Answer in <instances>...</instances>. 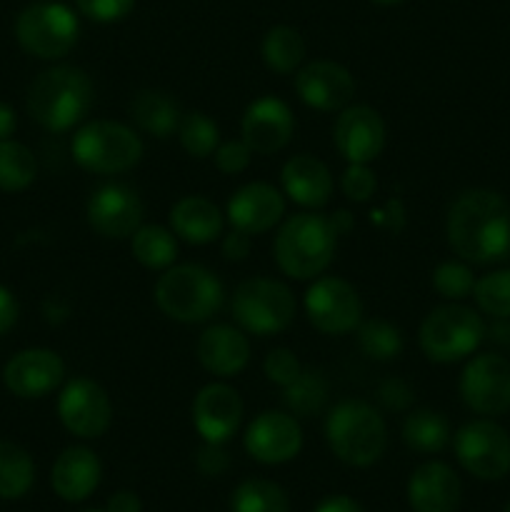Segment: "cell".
Masks as SVG:
<instances>
[{"label":"cell","instance_id":"11","mask_svg":"<svg viewBox=\"0 0 510 512\" xmlns=\"http://www.w3.org/2000/svg\"><path fill=\"white\" fill-rule=\"evenodd\" d=\"M455 458L478 480L510 473V435L493 420H473L455 433Z\"/></svg>","mask_w":510,"mask_h":512},{"label":"cell","instance_id":"52","mask_svg":"<svg viewBox=\"0 0 510 512\" xmlns=\"http://www.w3.org/2000/svg\"><path fill=\"white\" fill-rule=\"evenodd\" d=\"M505 512H510V505H508V508H505Z\"/></svg>","mask_w":510,"mask_h":512},{"label":"cell","instance_id":"47","mask_svg":"<svg viewBox=\"0 0 510 512\" xmlns=\"http://www.w3.org/2000/svg\"><path fill=\"white\" fill-rule=\"evenodd\" d=\"M105 512H143V503H140L138 495L130 493V490H120V493L110 495Z\"/></svg>","mask_w":510,"mask_h":512},{"label":"cell","instance_id":"23","mask_svg":"<svg viewBox=\"0 0 510 512\" xmlns=\"http://www.w3.org/2000/svg\"><path fill=\"white\" fill-rule=\"evenodd\" d=\"M463 485L450 465L423 463L408 480V503L415 512H455Z\"/></svg>","mask_w":510,"mask_h":512},{"label":"cell","instance_id":"26","mask_svg":"<svg viewBox=\"0 0 510 512\" xmlns=\"http://www.w3.org/2000/svg\"><path fill=\"white\" fill-rule=\"evenodd\" d=\"M225 215L203 195H185L170 208V230L190 245H208L223 235Z\"/></svg>","mask_w":510,"mask_h":512},{"label":"cell","instance_id":"9","mask_svg":"<svg viewBox=\"0 0 510 512\" xmlns=\"http://www.w3.org/2000/svg\"><path fill=\"white\" fill-rule=\"evenodd\" d=\"M233 318L245 333L268 338L293 323L295 298L280 280L248 278L235 288Z\"/></svg>","mask_w":510,"mask_h":512},{"label":"cell","instance_id":"40","mask_svg":"<svg viewBox=\"0 0 510 512\" xmlns=\"http://www.w3.org/2000/svg\"><path fill=\"white\" fill-rule=\"evenodd\" d=\"M340 188H343L345 198L355 200V203H365L375 195V188H378V180H375V173L363 163H348L345 168L343 180H340Z\"/></svg>","mask_w":510,"mask_h":512},{"label":"cell","instance_id":"1","mask_svg":"<svg viewBox=\"0 0 510 512\" xmlns=\"http://www.w3.org/2000/svg\"><path fill=\"white\" fill-rule=\"evenodd\" d=\"M445 230L463 260L498 263L510 255V203L493 190H468L450 205Z\"/></svg>","mask_w":510,"mask_h":512},{"label":"cell","instance_id":"32","mask_svg":"<svg viewBox=\"0 0 510 512\" xmlns=\"http://www.w3.org/2000/svg\"><path fill=\"white\" fill-rule=\"evenodd\" d=\"M38 175V160L28 145L18 140H0V190L18 193L25 190Z\"/></svg>","mask_w":510,"mask_h":512},{"label":"cell","instance_id":"41","mask_svg":"<svg viewBox=\"0 0 510 512\" xmlns=\"http://www.w3.org/2000/svg\"><path fill=\"white\" fill-rule=\"evenodd\" d=\"M250 158H253V150H250V145L245 143L243 138L225 140V143H220L213 153L215 168H218L223 175L243 173V170L250 165Z\"/></svg>","mask_w":510,"mask_h":512},{"label":"cell","instance_id":"25","mask_svg":"<svg viewBox=\"0 0 510 512\" xmlns=\"http://www.w3.org/2000/svg\"><path fill=\"white\" fill-rule=\"evenodd\" d=\"M280 185L293 203L303 208H323L333 195V175L323 160L308 153L293 155L280 170Z\"/></svg>","mask_w":510,"mask_h":512},{"label":"cell","instance_id":"10","mask_svg":"<svg viewBox=\"0 0 510 512\" xmlns=\"http://www.w3.org/2000/svg\"><path fill=\"white\" fill-rule=\"evenodd\" d=\"M305 315L320 333L345 335L363 320V300L348 280L318 275L305 293Z\"/></svg>","mask_w":510,"mask_h":512},{"label":"cell","instance_id":"27","mask_svg":"<svg viewBox=\"0 0 510 512\" xmlns=\"http://www.w3.org/2000/svg\"><path fill=\"white\" fill-rule=\"evenodd\" d=\"M130 118L143 133L165 140L178 133L183 110L163 90H140L130 103Z\"/></svg>","mask_w":510,"mask_h":512},{"label":"cell","instance_id":"46","mask_svg":"<svg viewBox=\"0 0 510 512\" xmlns=\"http://www.w3.org/2000/svg\"><path fill=\"white\" fill-rule=\"evenodd\" d=\"M15 320H18V300L13 298L8 288L0 285V335L8 333L15 325Z\"/></svg>","mask_w":510,"mask_h":512},{"label":"cell","instance_id":"17","mask_svg":"<svg viewBox=\"0 0 510 512\" xmlns=\"http://www.w3.org/2000/svg\"><path fill=\"white\" fill-rule=\"evenodd\" d=\"M65 378V363L55 350L30 348L20 350L8 360L3 370L5 388L25 400L45 398L53 393Z\"/></svg>","mask_w":510,"mask_h":512},{"label":"cell","instance_id":"20","mask_svg":"<svg viewBox=\"0 0 510 512\" xmlns=\"http://www.w3.org/2000/svg\"><path fill=\"white\" fill-rule=\"evenodd\" d=\"M295 133L293 110L280 98L265 95L248 105L240 123V135L253 153L273 155L290 143Z\"/></svg>","mask_w":510,"mask_h":512},{"label":"cell","instance_id":"51","mask_svg":"<svg viewBox=\"0 0 510 512\" xmlns=\"http://www.w3.org/2000/svg\"><path fill=\"white\" fill-rule=\"evenodd\" d=\"M85 512H100V510H85Z\"/></svg>","mask_w":510,"mask_h":512},{"label":"cell","instance_id":"45","mask_svg":"<svg viewBox=\"0 0 510 512\" xmlns=\"http://www.w3.org/2000/svg\"><path fill=\"white\" fill-rule=\"evenodd\" d=\"M250 253V235L243 230H230L223 238V255L228 260H245Z\"/></svg>","mask_w":510,"mask_h":512},{"label":"cell","instance_id":"24","mask_svg":"<svg viewBox=\"0 0 510 512\" xmlns=\"http://www.w3.org/2000/svg\"><path fill=\"white\" fill-rule=\"evenodd\" d=\"M195 355L208 373L233 378L248 365L250 340L245 338V330L233 325H210L200 333Z\"/></svg>","mask_w":510,"mask_h":512},{"label":"cell","instance_id":"35","mask_svg":"<svg viewBox=\"0 0 510 512\" xmlns=\"http://www.w3.org/2000/svg\"><path fill=\"white\" fill-rule=\"evenodd\" d=\"M328 400V380L320 370H303L288 388H283V403L290 415L310 418L320 413Z\"/></svg>","mask_w":510,"mask_h":512},{"label":"cell","instance_id":"2","mask_svg":"<svg viewBox=\"0 0 510 512\" xmlns=\"http://www.w3.org/2000/svg\"><path fill=\"white\" fill-rule=\"evenodd\" d=\"M25 103L40 128L65 133L88 118L95 103L93 80L75 65H53L30 83Z\"/></svg>","mask_w":510,"mask_h":512},{"label":"cell","instance_id":"50","mask_svg":"<svg viewBox=\"0 0 510 512\" xmlns=\"http://www.w3.org/2000/svg\"><path fill=\"white\" fill-rule=\"evenodd\" d=\"M375 5H395V3H400V0H373Z\"/></svg>","mask_w":510,"mask_h":512},{"label":"cell","instance_id":"18","mask_svg":"<svg viewBox=\"0 0 510 512\" xmlns=\"http://www.w3.org/2000/svg\"><path fill=\"white\" fill-rule=\"evenodd\" d=\"M295 93L308 108L335 113L348 108L355 95V78L335 60H315L295 75Z\"/></svg>","mask_w":510,"mask_h":512},{"label":"cell","instance_id":"12","mask_svg":"<svg viewBox=\"0 0 510 512\" xmlns=\"http://www.w3.org/2000/svg\"><path fill=\"white\" fill-rule=\"evenodd\" d=\"M58 418L75 438H100L113 423V403L103 385L90 378H73L58 395Z\"/></svg>","mask_w":510,"mask_h":512},{"label":"cell","instance_id":"36","mask_svg":"<svg viewBox=\"0 0 510 512\" xmlns=\"http://www.w3.org/2000/svg\"><path fill=\"white\" fill-rule=\"evenodd\" d=\"M178 140L185 153L193 155V158H213L215 148L220 145V130L208 115L193 110V113H183V118H180Z\"/></svg>","mask_w":510,"mask_h":512},{"label":"cell","instance_id":"48","mask_svg":"<svg viewBox=\"0 0 510 512\" xmlns=\"http://www.w3.org/2000/svg\"><path fill=\"white\" fill-rule=\"evenodd\" d=\"M313 512H365L360 503H355L348 495H330Z\"/></svg>","mask_w":510,"mask_h":512},{"label":"cell","instance_id":"30","mask_svg":"<svg viewBox=\"0 0 510 512\" xmlns=\"http://www.w3.org/2000/svg\"><path fill=\"white\" fill-rule=\"evenodd\" d=\"M35 463L28 450L10 440H0V498L18 500L33 488Z\"/></svg>","mask_w":510,"mask_h":512},{"label":"cell","instance_id":"49","mask_svg":"<svg viewBox=\"0 0 510 512\" xmlns=\"http://www.w3.org/2000/svg\"><path fill=\"white\" fill-rule=\"evenodd\" d=\"M15 110L8 103H0V140H8L15 133Z\"/></svg>","mask_w":510,"mask_h":512},{"label":"cell","instance_id":"33","mask_svg":"<svg viewBox=\"0 0 510 512\" xmlns=\"http://www.w3.org/2000/svg\"><path fill=\"white\" fill-rule=\"evenodd\" d=\"M230 512H290V500L270 480H243L230 495Z\"/></svg>","mask_w":510,"mask_h":512},{"label":"cell","instance_id":"44","mask_svg":"<svg viewBox=\"0 0 510 512\" xmlns=\"http://www.w3.org/2000/svg\"><path fill=\"white\" fill-rule=\"evenodd\" d=\"M380 400H383L390 410H403L408 408L410 400H413V393H410V388L403 380H385V383L380 385Z\"/></svg>","mask_w":510,"mask_h":512},{"label":"cell","instance_id":"34","mask_svg":"<svg viewBox=\"0 0 510 512\" xmlns=\"http://www.w3.org/2000/svg\"><path fill=\"white\" fill-rule=\"evenodd\" d=\"M358 345L365 358L390 363L398 358L405 348L403 330L383 318H370L358 325Z\"/></svg>","mask_w":510,"mask_h":512},{"label":"cell","instance_id":"19","mask_svg":"<svg viewBox=\"0 0 510 512\" xmlns=\"http://www.w3.org/2000/svg\"><path fill=\"white\" fill-rule=\"evenodd\" d=\"M243 420V400L235 388L210 383L198 390L193 400V425L205 443H228Z\"/></svg>","mask_w":510,"mask_h":512},{"label":"cell","instance_id":"14","mask_svg":"<svg viewBox=\"0 0 510 512\" xmlns=\"http://www.w3.org/2000/svg\"><path fill=\"white\" fill-rule=\"evenodd\" d=\"M143 213L145 205L138 190L125 183L100 185L85 205L88 225L108 240L130 238L143 225Z\"/></svg>","mask_w":510,"mask_h":512},{"label":"cell","instance_id":"29","mask_svg":"<svg viewBox=\"0 0 510 512\" xmlns=\"http://www.w3.org/2000/svg\"><path fill=\"white\" fill-rule=\"evenodd\" d=\"M403 443L413 453L433 455L450 443V423L438 410H415L403 423Z\"/></svg>","mask_w":510,"mask_h":512},{"label":"cell","instance_id":"38","mask_svg":"<svg viewBox=\"0 0 510 512\" xmlns=\"http://www.w3.org/2000/svg\"><path fill=\"white\" fill-rule=\"evenodd\" d=\"M433 288L438 290L440 298L445 300H463L473 293L475 278L473 270L463 263H440L438 268L433 270Z\"/></svg>","mask_w":510,"mask_h":512},{"label":"cell","instance_id":"43","mask_svg":"<svg viewBox=\"0 0 510 512\" xmlns=\"http://www.w3.org/2000/svg\"><path fill=\"white\" fill-rule=\"evenodd\" d=\"M228 453L223 450V445L218 443H203V448L198 450V455H195V465H198V470L203 475H208V478H218V475H223L225 470H228Z\"/></svg>","mask_w":510,"mask_h":512},{"label":"cell","instance_id":"5","mask_svg":"<svg viewBox=\"0 0 510 512\" xmlns=\"http://www.w3.org/2000/svg\"><path fill=\"white\" fill-rule=\"evenodd\" d=\"M325 440L338 460L353 468L378 463L388 445L385 420L363 400H340L325 418Z\"/></svg>","mask_w":510,"mask_h":512},{"label":"cell","instance_id":"21","mask_svg":"<svg viewBox=\"0 0 510 512\" xmlns=\"http://www.w3.org/2000/svg\"><path fill=\"white\" fill-rule=\"evenodd\" d=\"M285 200L275 185L248 183L235 190L225 208V220L230 228L248 235H260L273 230L283 220Z\"/></svg>","mask_w":510,"mask_h":512},{"label":"cell","instance_id":"42","mask_svg":"<svg viewBox=\"0 0 510 512\" xmlns=\"http://www.w3.org/2000/svg\"><path fill=\"white\" fill-rule=\"evenodd\" d=\"M80 13L93 23H118L130 10L135 8V0H75Z\"/></svg>","mask_w":510,"mask_h":512},{"label":"cell","instance_id":"28","mask_svg":"<svg viewBox=\"0 0 510 512\" xmlns=\"http://www.w3.org/2000/svg\"><path fill=\"white\" fill-rule=\"evenodd\" d=\"M133 258L148 270H168L178 258V238L163 225H140L130 235Z\"/></svg>","mask_w":510,"mask_h":512},{"label":"cell","instance_id":"8","mask_svg":"<svg viewBox=\"0 0 510 512\" xmlns=\"http://www.w3.org/2000/svg\"><path fill=\"white\" fill-rule=\"evenodd\" d=\"M483 335V318L473 308L450 303L425 315L418 340L425 358L433 363H458L475 353V348L483 343Z\"/></svg>","mask_w":510,"mask_h":512},{"label":"cell","instance_id":"4","mask_svg":"<svg viewBox=\"0 0 510 512\" xmlns=\"http://www.w3.org/2000/svg\"><path fill=\"white\" fill-rule=\"evenodd\" d=\"M155 305L175 323H208L223 308L225 290L213 270L195 263L170 265L153 290Z\"/></svg>","mask_w":510,"mask_h":512},{"label":"cell","instance_id":"37","mask_svg":"<svg viewBox=\"0 0 510 512\" xmlns=\"http://www.w3.org/2000/svg\"><path fill=\"white\" fill-rule=\"evenodd\" d=\"M473 298L483 313L510 318V270H495L475 280Z\"/></svg>","mask_w":510,"mask_h":512},{"label":"cell","instance_id":"31","mask_svg":"<svg viewBox=\"0 0 510 512\" xmlns=\"http://www.w3.org/2000/svg\"><path fill=\"white\" fill-rule=\"evenodd\" d=\"M260 53H263L265 65L270 70L280 75H288L293 70L300 68L305 58V40L290 25H273V28L265 33L263 45H260Z\"/></svg>","mask_w":510,"mask_h":512},{"label":"cell","instance_id":"15","mask_svg":"<svg viewBox=\"0 0 510 512\" xmlns=\"http://www.w3.org/2000/svg\"><path fill=\"white\" fill-rule=\"evenodd\" d=\"M303 448V430L295 415L265 410L245 430V450L263 465H283Z\"/></svg>","mask_w":510,"mask_h":512},{"label":"cell","instance_id":"22","mask_svg":"<svg viewBox=\"0 0 510 512\" xmlns=\"http://www.w3.org/2000/svg\"><path fill=\"white\" fill-rule=\"evenodd\" d=\"M100 478H103L100 458L83 445L65 448L55 458L53 470H50V485H53L55 495L63 498L65 503H83L85 498L95 493Z\"/></svg>","mask_w":510,"mask_h":512},{"label":"cell","instance_id":"16","mask_svg":"<svg viewBox=\"0 0 510 512\" xmlns=\"http://www.w3.org/2000/svg\"><path fill=\"white\" fill-rule=\"evenodd\" d=\"M335 150L348 163L370 165L385 148V123L370 105H348L333 125Z\"/></svg>","mask_w":510,"mask_h":512},{"label":"cell","instance_id":"13","mask_svg":"<svg viewBox=\"0 0 510 512\" xmlns=\"http://www.w3.org/2000/svg\"><path fill=\"white\" fill-rule=\"evenodd\" d=\"M460 398L478 415L510 410V360L503 355H475L460 375Z\"/></svg>","mask_w":510,"mask_h":512},{"label":"cell","instance_id":"3","mask_svg":"<svg viewBox=\"0 0 510 512\" xmlns=\"http://www.w3.org/2000/svg\"><path fill=\"white\" fill-rule=\"evenodd\" d=\"M338 235L333 218L320 213H298L280 225L273 243V258L288 278L315 280L333 263Z\"/></svg>","mask_w":510,"mask_h":512},{"label":"cell","instance_id":"39","mask_svg":"<svg viewBox=\"0 0 510 512\" xmlns=\"http://www.w3.org/2000/svg\"><path fill=\"white\" fill-rule=\"evenodd\" d=\"M263 370H265V378H268L270 383L278 385V388H288V385L303 373V365H300V360L295 358L293 350L275 348L265 355Z\"/></svg>","mask_w":510,"mask_h":512},{"label":"cell","instance_id":"6","mask_svg":"<svg viewBox=\"0 0 510 512\" xmlns=\"http://www.w3.org/2000/svg\"><path fill=\"white\" fill-rule=\"evenodd\" d=\"M73 160L95 175L128 173L143 158V140L133 128L115 120H90L70 143Z\"/></svg>","mask_w":510,"mask_h":512},{"label":"cell","instance_id":"7","mask_svg":"<svg viewBox=\"0 0 510 512\" xmlns=\"http://www.w3.org/2000/svg\"><path fill=\"white\" fill-rule=\"evenodd\" d=\"M78 35V15L58 0H35L15 18L20 48L40 60L65 58L78 43Z\"/></svg>","mask_w":510,"mask_h":512}]
</instances>
